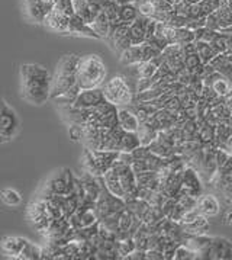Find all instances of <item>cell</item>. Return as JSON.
Returning a JSON list of instances; mask_svg holds the SVG:
<instances>
[{"label": "cell", "instance_id": "cell-1", "mask_svg": "<svg viewBox=\"0 0 232 260\" xmlns=\"http://www.w3.org/2000/svg\"><path fill=\"white\" fill-rule=\"evenodd\" d=\"M53 74L43 64L26 62L19 70L21 98L28 104L41 106L51 99Z\"/></svg>", "mask_w": 232, "mask_h": 260}, {"label": "cell", "instance_id": "cell-37", "mask_svg": "<svg viewBox=\"0 0 232 260\" xmlns=\"http://www.w3.org/2000/svg\"><path fill=\"white\" fill-rule=\"evenodd\" d=\"M199 66H202V60L198 52L186 55V60H184V67H186V69L193 70V69H196V67H199ZM203 66H205V64H203Z\"/></svg>", "mask_w": 232, "mask_h": 260}, {"label": "cell", "instance_id": "cell-2", "mask_svg": "<svg viewBox=\"0 0 232 260\" xmlns=\"http://www.w3.org/2000/svg\"><path fill=\"white\" fill-rule=\"evenodd\" d=\"M82 60L79 54H65L57 62L51 80V99L63 94L77 84V70Z\"/></svg>", "mask_w": 232, "mask_h": 260}, {"label": "cell", "instance_id": "cell-48", "mask_svg": "<svg viewBox=\"0 0 232 260\" xmlns=\"http://www.w3.org/2000/svg\"><path fill=\"white\" fill-rule=\"evenodd\" d=\"M226 58H228V61L232 62V54H226Z\"/></svg>", "mask_w": 232, "mask_h": 260}, {"label": "cell", "instance_id": "cell-42", "mask_svg": "<svg viewBox=\"0 0 232 260\" xmlns=\"http://www.w3.org/2000/svg\"><path fill=\"white\" fill-rule=\"evenodd\" d=\"M147 259L149 260H166L164 257V251L159 249H148L147 250Z\"/></svg>", "mask_w": 232, "mask_h": 260}, {"label": "cell", "instance_id": "cell-43", "mask_svg": "<svg viewBox=\"0 0 232 260\" xmlns=\"http://www.w3.org/2000/svg\"><path fill=\"white\" fill-rule=\"evenodd\" d=\"M218 173H219L221 176H229V175H231L232 173V154H231V157L226 160V163H225V165H223V166H222L221 169L218 170Z\"/></svg>", "mask_w": 232, "mask_h": 260}, {"label": "cell", "instance_id": "cell-16", "mask_svg": "<svg viewBox=\"0 0 232 260\" xmlns=\"http://www.w3.org/2000/svg\"><path fill=\"white\" fill-rule=\"evenodd\" d=\"M198 211L202 215L206 217H215L219 214L221 211V205L219 201L215 198L213 195H201L198 198Z\"/></svg>", "mask_w": 232, "mask_h": 260}, {"label": "cell", "instance_id": "cell-11", "mask_svg": "<svg viewBox=\"0 0 232 260\" xmlns=\"http://www.w3.org/2000/svg\"><path fill=\"white\" fill-rule=\"evenodd\" d=\"M25 9L31 21L41 23L45 21L47 15L53 12L54 6L50 3H44L43 0H25Z\"/></svg>", "mask_w": 232, "mask_h": 260}, {"label": "cell", "instance_id": "cell-24", "mask_svg": "<svg viewBox=\"0 0 232 260\" xmlns=\"http://www.w3.org/2000/svg\"><path fill=\"white\" fill-rule=\"evenodd\" d=\"M208 218L209 217L199 214L198 218L195 219V221H191V222H189V224H184L183 229H184V231L190 233V234H201V233H205L206 230L209 229V219Z\"/></svg>", "mask_w": 232, "mask_h": 260}, {"label": "cell", "instance_id": "cell-3", "mask_svg": "<svg viewBox=\"0 0 232 260\" xmlns=\"http://www.w3.org/2000/svg\"><path fill=\"white\" fill-rule=\"evenodd\" d=\"M106 73V66L100 55H83L77 70V84L82 87V90L100 87V84L105 82Z\"/></svg>", "mask_w": 232, "mask_h": 260}, {"label": "cell", "instance_id": "cell-41", "mask_svg": "<svg viewBox=\"0 0 232 260\" xmlns=\"http://www.w3.org/2000/svg\"><path fill=\"white\" fill-rule=\"evenodd\" d=\"M147 259V250L135 249L132 253L125 256V260H144Z\"/></svg>", "mask_w": 232, "mask_h": 260}, {"label": "cell", "instance_id": "cell-40", "mask_svg": "<svg viewBox=\"0 0 232 260\" xmlns=\"http://www.w3.org/2000/svg\"><path fill=\"white\" fill-rule=\"evenodd\" d=\"M206 28H209L212 31H219L221 29V23H219V19H218L215 12L206 16Z\"/></svg>", "mask_w": 232, "mask_h": 260}, {"label": "cell", "instance_id": "cell-10", "mask_svg": "<svg viewBox=\"0 0 232 260\" xmlns=\"http://www.w3.org/2000/svg\"><path fill=\"white\" fill-rule=\"evenodd\" d=\"M53 195H67V172L65 169L55 172L44 185V193L41 198H50Z\"/></svg>", "mask_w": 232, "mask_h": 260}, {"label": "cell", "instance_id": "cell-18", "mask_svg": "<svg viewBox=\"0 0 232 260\" xmlns=\"http://www.w3.org/2000/svg\"><path fill=\"white\" fill-rule=\"evenodd\" d=\"M103 183L105 186L113 193L116 197H121V198H125V192H124V187L119 182V177H118V173L115 172V169H109L103 175Z\"/></svg>", "mask_w": 232, "mask_h": 260}, {"label": "cell", "instance_id": "cell-36", "mask_svg": "<svg viewBox=\"0 0 232 260\" xmlns=\"http://www.w3.org/2000/svg\"><path fill=\"white\" fill-rule=\"evenodd\" d=\"M68 134L73 141H80L85 138V125L80 124H70L68 128Z\"/></svg>", "mask_w": 232, "mask_h": 260}, {"label": "cell", "instance_id": "cell-20", "mask_svg": "<svg viewBox=\"0 0 232 260\" xmlns=\"http://www.w3.org/2000/svg\"><path fill=\"white\" fill-rule=\"evenodd\" d=\"M142 61H144V55H142L141 45H131L128 50H125L121 54V62L128 66V67L137 66V64Z\"/></svg>", "mask_w": 232, "mask_h": 260}, {"label": "cell", "instance_id": "cell-17", "mask_svg": "<svg viewBox=\"0 0 232 260\" xmlns=\"http://www.w3.org/2000/svg\"><path fill=\"white\" fill-rule=\"evenodd\" d=\"M68 21H70V18L64 16L60 12L54 11L53 9V12H51L50 15H47L44 23H45L51 31L58 32V34H67V29H68Z\"/></svg>", "mask_w": 232, "mask_h": 260}, {"label": "cell", "instance_id": "cell-12", "mask_svg": "<svg viewBox=\"0 0 232 260\" xmlns=\"http://www.w3.org/2000/svg\"><path fill=\"white\" fill-rule=\"evenodd\" d=\"M26 239L16 236H3L2 237V253L11 259H21L22 250L25 247Z\"/></svg>", "mask_w": 232, "mask_h": 260}, {"label": "cell", "instance_id": "cell-29", "mask_svg": "<svg viewBox=\"0 0 232 260\" xmlns=\"http://www.w3.org/2000/svg\"><path fill=\"white\" fill-rule=\"evenodd\" d=\"M2 201L5 205L15 208V207H19L22 204V197L18 190H15L12 187H6L2 190Z\"/></svg>", "mask_w": 232, "mask_h": 260}, {"label": "cell", "instance_id": "cell-45", "mask_svg": "<svg viewBox=\"0 0 232 260\" xmlns=\"http://www.w3.org/2000/svg\"><path fill=\"white\" fill-rule=\"evenodd\" d=\"M222 221H223V224H225V225L232 227V207L231 208L225 209V212H223V217H222Z\"/></svg>", "mask_w": 232, "mask_h": 260}, {"label": "cell", "instance_id": "cell-6", "mask_svg": "<svg viewBox=\"0 0 232 260\" xmlns=\"http://www.w3.org/2000/svg\"><path fill=\"white\" fill-rule=\"evenodd\" d=\"M199 259L232 260V241L225 237H213L211 246L199 253Z\"/></svg>", "mask_w": 232, "mask_h": 260}, {"label": "cell", "instance_id": "cell-5", "mask_svg": "<svg viewBox=\"0 0 232 260\" xmlns=\"http://www.w3.org/2000/svg\"><path fill=\"white\" fill-rule=\"evenodd\" d=\"M21 129V122L16 115V111L9 106L6 101L2 102L0 111V143L6 144L18 136Z\"/></svg>", "mask_w": 232, "mask_h": 260}, {"label": "cell", "instance_id": "cell-26", "mask_svg": "<svg viewBox=\"0 0 232 260\" xmlns=\"http://www.w3.org/2000/svg\"><path fill=\"white\" fill-rule=\"evenodd\" d=\"M129 35H131L132 45H141V44L147 42V34H145V29L142 28V25L138 21L132 22V23L129 25Z\"/></svg>", "mask_w": 232, "mask_h": 260}, {"label": "cell", "instance_id": "cell-22", "mask_svg": "<svg viewBox=\"0 0 232 260\" xmlns=\"http://www.w3.org/2000/svg\"><path fill=\"white\" fill-rule=\"evenodd\" d=\"M137 134L138 137H139V140H141V144H142V146H149V144L157 138L159 131H157L152 125L149 124V122H145V124L139 125Z\"/></svg>", "mask_w": 232, "mask_h": 260}, {"label": "cell", "instance_id": "cell-46", "mask_svg": "<svg viewBox=\"0 0 232 260\" xmlns=\"http://www.w3.org/2000/svg\"><path fill=\"white\" fill-rule=\"evenodd\" d=\"M118 5H127V3H135V0H115Z\"/></svg>", "mask_w": 232, "mask_h": 260}, {"label": "cell", "instance_id": "cell-39", "mask_svg": "<svg viewBox=\"0 0 232 260\" xmlns=\"http://www.w3.org/2000/svg\"><path fill=\"white\" fill-rule=\"evenodd\" d=\"M190 9H191V3L186 2V0L180 2V3H177V5L174 6L176 13H177V15H181V16H186V18H189Z\"/></svg>", "mask_w": 232, "mask_h": 260}, {"label": "cell", "instance_id": "cell-14", "mask_svg": "<svg viewBox=\"0 0 232 260\" xmlns=\"http://www.w3.org/2000/svg\"><path fill=\"white\" fill-rule=\"evenodd\" d=\"M167 26V25H166ZM166 37L170 44H177V45H186L189 42L196 41V35L193 29L189 28H166Z\"/></svg>", "mask_w": 232, "mask_h": 260}, {"label": "cell", "instance_id": "cell-21", "mask_svg": "<svg viewBox=\"0 0 232 260\" xmlns=\"http://www.w3.org/2000/svg\"><path fill=\"white\" fill-rule=\"evenodd\" d=\"M80 92H82V87H80L79 84H75L71 89H68L67 92H64L63 94L54 98L51 101H53L54 104L57 105L58 108H61V106H70V105H73L74 102H75V99L79 98Z\"/></svg>", "mask_w": 232, "mask_h": 260}, {"label": "cell", "instance_id": "cell-50", "mask_svg": "<svg viewBox=\"0 0 232 260\" xmlns=\"http://www.w3.org/2000/svg\"><path fill=\"white\" fill-rule=\"evenodd\" d=\"M228 8H229V9L232 11V0H229V3H228Z\"/></svg>", "mask_w": 232, "mask_h": 260}, {"label": "cell", "instance_id": "cell-44", "mask_svg": "<svg viewBox=\"0 0 232 260\" xmlns=\"http://www.w3.org/2000/svg\"><path fill=\"white\" fill-rule=\"evenodd\" d=\"M218 72H219L222 76H225V77H226V79H228V80L232 83V62L228 61L225 66H222Z\"/></svg>", "mask_w": 232, "mask_h": 260}, {"label": "cell", "instance_id": "cell-9", "mask_svg": "<svg viewBox=\"0 0 232 260\" xmlns=\"http://www.w3.org/2000/svg\"><path fill=\"white\" fill-rule=\"evenodd\" d=\"M202 180L201 176L198 175L196 169L193 166H186L183 170V185L180 189V193H186V195H191L199 198L202 195ZM179 193V195H180Z\"/></svg>", "mask_w": 232, "mask_h": 260}, {"label": "cell", "instance_id": "cell-27", "mask_svg": "<svg viewBox=\"0 0 232 260\" xmlns=\"http://www.w3.org/2000/svg\"><path fill=\"white\" fill-rule=\"evenodd\" d=\"M41 254H43V247L36 246L35 243H32L29 240H26L19 260H40Z\"/></svg>", "mask_w": 232, "mask_h": 260}, {"label": "cell", "instance_id": "cell-19", "mask_svg": "<svg viewBox=\"0 0 232 260\" xmlns=\"http://www.w3.org/2000/svg\"><path fill=\"white\" fill-rule=\"evenodd\" d=\"M90 26L95 29L100 40H107V37L110 34V19L106 16L105 12H100L95 18V21L90 23Z\"/></svg>", "mask_w": 232, "mask_h": 260}, {"label": "cell", "instance_id": "cell-35", "mask_svg": "<svg viewBox=\"0 0 232 260\" xmlns=\"http://www.w3.org/2000/svg\"><path fill=\"white\" fill-rule=\"evenodd\" d=\"M119 9H121V5H118L115 0H107L103 6V12L106 13V16L109 19H116L119 18Z\"/></svg>", "mask_w": 232, "mask_h": 260}, {"label": "cell", "instance_id": "cell-15", "mask_svg": "<svg viewBox=\"0 0 232 260\" xmlns=\"http://www.w3.org/2000/svg\"><path fill=\"white\" fill-rule=\"evenodd\" d=\"M118 122L119 126L124 128L128 133H137L139 128V119L132 108H119L118 112Z\"/></svg>", "mask_w": 232, "mask_h": 260}, {"label": "cell", "instance_id": "cell-33", "mask_svg": "<svg viewBox=\"0 0 232 260\" xmlns=\"http://www.w3.org/2000/svg\"><path fill=\"white\" fill-rule=\"evenodd\" d=\"M54 11L60 12L61 15L67 16V18H71L75 9H74V0H60L55 6H54Z\"/></svg>", "mask_w": 232, "mask_h": 260}, {"label": "cell", "instance_id": "cell-28", "mask_svg": "<svg viewBox=\"0 0 232 260\" xmlns=\"http://www.w3.org/2000/svg\"><path fill=\"white\" fill-rule=\"evenodd\" d=\"M196 47H198V54L201 57L202 64H209V62L218 55L215 50L212 48V45L209 42H203V41H196Z\"/></svg>", "mask_w": 232, "mask_h": 260}, {"label": "cell", "instance_id": "cell-25", "mask_svg": "<svg viewBox=\"0 0 232 260\" xmlns=\"http://www.w3.org/2000/svg\"><path fill=\"white\" fill-rule=\"evenodd\" d=\"M139 16V9L135 3H127V5H122L121 9H119V19L125 23H132L135 22Z\"/></svg>", "mask_w": 232, "mask_h": 260}, {"label": "cell", "instance_id": "cell-7", "mask_svg": "<svg viewBox=\"0 0 232 260\" xmlns=\"http://www.w3.org/2000/svg\"><path fill=\"white\" fill-rule=\"evenodd\" d=\"M107 42L110 44L112 50L119 52V54H122L125 50H128L132 45L131 35H129V23L121 22L118 26L112 28L109 37H107Z\"/></svg>", "mask_w": 232, "mask_h": 260}, {"label": "cell", "instance_id": "cell-4", "mask_svg": "<svg viewBox=\"0 0 232 260\" xmlns=\"http://www.w3.org/2000/svg\"><path fill=\"white\" fill-rule=\"evenodd\" d=\"M106 99L112 104L118 105V106H129L135 102V93L131 90L129 84H128L127 79L121 74L113 76L107 83L105 84Z\"/></svg>", "mask_w": 232, "mask_h": 260}, {"label": "cell", "instance_id": "cell-49", "mask_svg": "<svg viewBox=\"0 0 232 260\" xmlns=\"http://www.w3.org/2000/svg\"><path fill=\"white\" fill-rule=\"evenodd\" d=\"M173 5H177V3H180V2H183V0H170Z\"/></svg>", "mask_w": 232, "mask_h": 260}, {"label": "cell", "instance_id": "cell-32", "mask_svg": "<svg viewBox=\"0 0 232 260\" xmlns=\"http://www.w3.org/2000/svg\"><path fill=\"white\" fill-rule=\"evenodd\" d=\"M134 219H135V215L132 212H129L128 209H124L119 215V230L118 231H131Z\"/></svg>", "mask_w": 232, "mask_h": 260}, {"label": "cell", "instance_id": "cell-30", "mask_svg": "<svg viewBox=\"0 0 232 260\" xmlns=\"http://www.w3.org/2000/svg\"><path fill=\"white\" fill-rule=\"evenodd\" d=\"M212 89L215 90V93L218 94V96H221V98H225L226 94L231 92L232 89V83L225 77V76H219L211 86Z\"/></svg>", "mask_w": 232, "mask_h": 260}, {"label": "cell", "instance_id": "cell-8", "mask_svg": "<svg viewBox=\"0 0 232 260\" xmlns=\"http://www.w3.org/2000/svg\"><path fill=\"white\" fill-rule=\"evenodd\" d=\"M103 101H106L105 92L100 87H95V89H85L82 90L79 98L75 99V102L73 104L74 108L79 109H95L96 106L102 104Z\"/></svg>", "mask_w": 232, "mask_h": 260}, {"label": "cell", "instance_id": "cell-47", "mask_svg": "<svg viewBox=\"0 0 232 260\" xmlns=\"http://www.w3.org/2000/svg\"><path fill=\"white\" fill-rule=\"evenodd\" d=\"M147 2H151V0H135V5L139 6V5H142V3H147Z\"/></svg>", "mask_w": 232, "mask_h": 260}, {"label": "cell", "instance_id": "cell-38", "mask_svg": "<svg viewBox=\"0 0 232 260\" xmlns=\"http://www.w3.org/2000/svg\"><path fill=\"white\" fill-rule=\"evenodd\" d=\"M138 9H139V15H144V16H149V18H152V16H154V13H156V11H157V6H156L152 2H147V3L139 5V6H138Z\"/></svg>", "mask_w": 232, "mask_h": 260}, {"label": "cell", "instance_id": "cell-34", "mask_svg": "<svg viewBox=\"0 0 232 260\" xmlns=\"http://www.w3.org/2000/svg\"><path fill=\"white\" fill-rule=\"evenodd\" d=\"M195 35H196V41H203V42H212L216 35H218V31H212L209 28L203 26V28H199L195 31Z\"/></svg>", "mask_w": 232, "mask_h": 260}, {"label": "cell", "instance_id": "cell-13", "mask_svg": "<svg viewBox=\"0 0 232 260\" xmlns=\"http://www.w3.org/2000/svg\"><path fill=\"white\" fill-rule=\"evenodd\" d=\"M67 34L70 35H80V37H89V38H95V40H100L99 35L96 34L95 29L86 23L77 13H74L73 16L70 18L68 21V29H67Z\"/></svg>", "mask_w": 232, "mask_h": 260}, {"label": "cell", "instance_id": "cell-23", "mask_svg": "<svg viewBox=\"0 0 232 260\" xmlns=\"http://www.w3.org/2000/svg\"><path fill=\"white\" fill-rule=\"evenodd\" d=\"M141 144V140L138 137L137 133H128L125 131L124 136L121 138V144H119V151H128V153H132L135 148H138Z\"/></svg>", "mask_w": 232, "mask_h": 260}, {"label": "cell", "instance_id": "cell-31", "mask_svg": "<svg viewBox=\"0 0 232 260\" xmlns=\"http://www.w3.org/2000/svg\"><path fill=\"white\" fill-rule=\"evenodd\" d=\"M195 259H199L198 251H195L193 249H190L189 246H186V244H180L179 247L176 249L174 259L173 260H195Z\"/></svg>", "mask_w": 232, "mask_h": 260}]
</instances>
